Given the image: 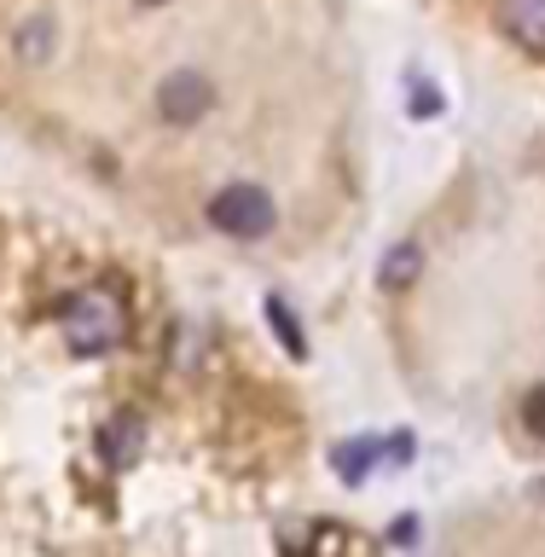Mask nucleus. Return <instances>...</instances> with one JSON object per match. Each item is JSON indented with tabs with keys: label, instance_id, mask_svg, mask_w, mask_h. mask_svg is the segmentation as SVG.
Wrapping results in <instances>:
<instances>
[{
	"label": "nucleus",
	"instance_id": "obj_2",
	"mask_svg": "<svg viewBox=\"0 0 545 557\" xmlns=\"http://www.w3.org/2000/svg\"><path fill=\"white\" fill-rule=\"evenodd\" d=\"M209 104H215V87H209L198 70H181V76H169L163 87H157V116L163 122H181V128H191Z\"/></svg>",
	"mask_w": 545,
	"mask_h": 557
},
{
	"label": "nucleus",
	"instance_id": "obj_3",
	"mask_svg": "<svg viewBox=\"0 0 545 557\" xmlns=\"http://www.w3.org/2000/svg\"><path fill=\"white\" fill-rule=\"evenodd\" d=\"M64 320H70V337L82 348H104L116 337V313L104 296H76V302H64Z\"/></svg>",
	"mask_w": 545,
	"mask_h": 557
},
{
	"label": "nucleus",
	"instance_id": "obj_8",
	"mask_svg": "<svg viewBox=\"0 0 545 557\" xmlns=\"http://www.w3.org/2000/svg\"><path fill=\"white\" fill-rule=\"evenodd\" d=\"M146 7H163V0H146Z\"/></svg>",
	"mask_w": 545,
	"mask_h": 557
},
{
	"label": "nucleus",
	"instance_id": "obj_7",
	"mask_svg": "<svg viewBox=\"0 0 545 557\" xmlns=\"http://www.w3.org/2000/svg\"><path fill=\"white\" fill-rule=\"evenodd\" d=\"M522 424H529L534 435H545V383H534V389L522 395Z\"/></svg>",
	"mask_w": 545,
	"mask_h": 557
},
{
	"label": "nucleus",
	"instance_id": "obj_4",
	"mask_svg": "<svg viewBox=\"0 0 545 557\" xmlns=\"http://www.w3.org/2000/svg\"><path fill=\"white\" fill-rule=\"evenodd\" d=\"M499 24L517 47L545 52V0H499Z\"/></svg>",
	"mask_w": 545,
	"mask_h": 557
},
{
	"label": "nucleus",
	"instance_id": "obj_5",
	"mask_svg": "<svg viewBox=\"0 0 545 557\" xmlns=\"http://www.w3.org/2000/svg\"><path fill=\"white\" fill-rule=\"evenodd\" d=\"M47 47H52V17H29L24 29H17V59H47Z\"/></svg>",
	"mask_w": 545,
	"mask_h": 557
},
{
	"label": "nucleus",
	"instance_id": "obj_6",
	"mask_svg": "<svg viewBox=\"0 0 545 557\" xmlns=\"http://www.w3.org/2000/svg\"><path fill=\"white\" fill-rule=\"evenodd\" d=\"M412 273H418V250H412V244H395V250H389V261H383V285H389V290H400Z\"/></svg>",
	"mask_w": 545,
	"mask_h": 557
},
{
	"label": "nucleus",
	"instance_id": "obj_1",
	"mask_svg": "<svg viewBox=\"0 0 545 557\" xmlns=\"http://www.w3.org/2000/svg\"><path fill=\"white\" fill-rule=\"evenodd\" d=\"M273 198L261 186L250 181H238V186H221L215 198H209V226L226 238H261V233H273Z\"/></svg>",
	"mask_w": 545,
	"mask_h": 557
}]
</instances>
